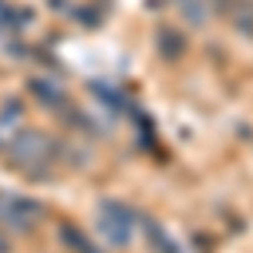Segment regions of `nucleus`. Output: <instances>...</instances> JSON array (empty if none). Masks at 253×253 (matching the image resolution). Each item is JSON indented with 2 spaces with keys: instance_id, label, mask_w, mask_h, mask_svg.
I'll return each mask as SVG.
<instances>
[]
</instances>
